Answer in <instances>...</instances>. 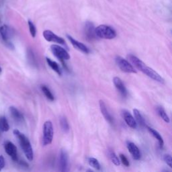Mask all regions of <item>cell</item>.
I'll use <instances>...</instances> for the list:
<instances>
[{"mask_svg": "<svg viewBox=\"0 0 172 172\" xmlns=\"http://www.w3.org/2000/svg\"><path fill=\"white\" fill-rule=\"evenodd\" d=\"M67 38L69 39V41H70L71 45H73V47L76 48V49H77L78 50H80L83 53H85V54H88V53H90L89 48H88L84 44L81 43L78 41L75 40V39H74L73 38V37L71 36L70 35H68V34L67 35Z\"/></svg>", "mask_w": 172, "mask_h": 172, "instance_id": "11", "label": "cell"}, {"mask_svg": "<svg viewBox=\"0 0 172 172\" xmlns=\"http://www.w3.org/2000/svg\"><path fill=\"white\" fill-rule=\"evenodd\" d=\"M60 124H61L63 131L65 132H68L69 131V125L67 118L65 117H62L60 118Z\"/></svg>", "mask_w": 172, "mask_h": 172, "instance_id": "25", "label": "cell"}, {"mask_svg": "<svg viewBox=\"0 0 172 172\" xmlns=\"http://www.w3.org/2000/svg\"><path fill=\"white\" fill-rule=\"evenodd\" d=\"M28 26H29V30H30V32H31V36L34 38V37L36 36V27L34 24L32 23V22H31V20H28Z\"/></svg>", "mask_w": 172, "mask_h": 172, "instance_id": "27", "label": "cell"}, {"mask_svg": "<svg viewBox=\"0 0 172 172\" xmlns=\"http://www.w3.org/2000/svg\"><path fill=\"white\" fill-rule=\"evenodd\" d=\"M88 162H89L90 166L92 167L93 168L96 169L97 170H100V164L98 160L96 159V158L90 157L89 159H88Z\"/></svg>", "mask_w": 172, "mask_h": 172, "instance_id": "26", "label": "cell"}, {"mask_svg": "<svg viewBox=\"0 0 172 172\" xmlns=\"http://www.w3.org/2000/svg\"><path fill=\"white\" fill-rule=\"evenodd\" d=\"M43 36L45 38V40L47 41L48 42L59 43V45H65V41L63 38L56 35L52 31H48V30H46V31L43 32Z\"/></svg>", "mask_w": 172, "mask_h": 172, "instance_id": "9", "label": "cell"}, {"mask_svg": "<svg viewBox=\"0 0 172 172\" xmlns=\"http://www.w3.org/2000/svg\"><path fill=\"white\" fill-rule=\"evenodd\" d=\"M46 63H47V64L48 65V66H49L53 71H55L58 75H61V70L60 69V67L57 63L52 61L50 59L47 57L46 58Z\"/></svg>", "mask_w": 172, "mask_h": 172, "instance_id": "20", "label": "cell"}, {"mask_svg": "<svg viewBox=\"0 0 172 172\" xmlns=\"http://www.w3.org/2000/svg\"><path fill=\"white\" fill-rule=\"evenodd\" d=\"M120 161H122V164L124 165V166L129 167L130 166V163H129V160H128V159L126 157V156H125L124 155L120 154Z\"/></svg>", "mask_w": 172, "mask_h": 172, "instance_id": "29", "label": "cell"}, {"mask_svg": "<svg viewBox=\"0 0 172 172\" xmlns=\"http://www.w3.org/2000/svg\"><path fill=\"white\" fill-rule=\"evenodd\" d=\"M53 136H54V129L53 123L49 120L46 121L43 126V145L46 146L52 143Z\"/></svg>", "mask_w": 172, "mask_h": 172, "instance_id": "4", "label": "cell"}, {"mask_svg": "<svg viewBox=\"0 0 172 172\" xmlns=\"http://www.w3.org/2000/svg\"><path fill=\"white\" fill-rule=\"evenodd\" d=\"M122 117L124 118L125 122L129 127L132 129H136L137 127V124L134 120V118L132 117V115L128 110H122Z\"/></svg>", "mask_w": 172, "mask_h": 172, "instance_id": "14", "label": "cell"}, {"mask_svg": "<svg viewBox=\"0 0 172 172\" xmlns=\"http://www.w3.org/2000/svg\"><path fill=\"white\" fill-rule=\"evenodd\" d=\"M163 160L166 163L167 166H168L169 167H172L171 166V163H172V159H171V156L169 154H166L164 155L163 156Z\"/></svg>", "mask_w": 172, "mask_h": 172, "instance_id": "28", "label": "cell"}, {"mask_svg": "<svg viewBox=\"0 0 172 172\" xmlns=\"http://www.w3.org/2000/svg\"><path fill=\"white\" fill-rule=\"evenodd\" d=\"M0 34H1L2 39L5 42L8 47L11 48V49L14 48V46L12 45V44L10 41V38H11L12 33H11V31L8 26L4 25L1 27H0Z\"/></svg>", "mask_w": 172, "mask_h": 172, "instance_id": "7", "label": "cell"}, {"mask_svg": "<svg viewBox=\"0 0 172 172\" xmlns=\"http://www.w3.org/2000/svg\"><path fill=\"white\" fill-rule=\"evenodd\" d=\"M94 25L90 22H87L85 23L84 28V34L85 38L89 41H94L96 40L97 36L95 32Z\"/></svg>", "mask_w": 172, "mask_h": 172, "instance_id": "8", "label": "cell"}, {"mask_svg": "<svg viewBox=\"0 0 172 172\" xmlns=\"http://www.w3.org/2000/svg\"><path fill=\"white\" fill-rule=\"evenodd\" d=\"M14 135L17 137L18 141H19L20 147L22 148L23 152L24 153L28 160L30 161H32L34 158V153L31 144L30 143L28 139L17 129L14 131Z\"/></svg>", "mask_w": 172, "mask_h": 172, "instance_id": "2", "label": "cell"}, {"mask_svg": "<svg viewBox=\"0 0 172 172\" xmlns=\"http://www.w3.org/2000/svg\"><path fill=\"white\" fill-rule=\"evenodd\" d=\"M118 67L120 69V70L127 73H136L137 71L133 65L130 63L127 60L124 59L120 56H117L115 59Z\"/></svg>", "mask_w": 172, "mask_h": 172, "instance_id": "5", "label": "cell"}, {"mask_svg": "<svg viewBox=\"0 0 172 172\" xmlns=\"http://www.w3.org/2000/svg\"><path fill=\"white\" fill-rule=\"evenodd\" d=\"M127 149L134 160H139L141 157V151L135 144L132 142H127Z\"/></svg>", "mask_w": 172, "mask_h": 172, "instance_id": "13", "label": "cell"}, {"mask_svg": "<svg viewBox=\"0 0 172 172\" xmlns=\"http://www.w3.org/2000/svg\"><path fill=\"white\" fill-rule=\"evenodd\" d=\"M10 112L11 117L13 118V119L17 122H23L24 121V116L22 115V114L18 110L17 108H15L14 106H11L10 108Z\"/></svg>", "mask_w": 172, "mask_h": 172, "instance_id": "17", "label": "cell"}, {"mask_svg": "<svg viewBox=\"0 0 172 172\" xmlns=\"http://www.w3.org/2000/svg\"><path fill=\"white\" fill-rule=\"evenodd\" d=\"M100 111L103 115V117L105 118L107 122H108L110 124H112L114 123V119L110 114L109 113L108 110H107L106 106L105 103H104L103 100H100Z\"/></svg>", "mask_w": 172, "mask_h": 172, "instance_id": "16", "label": "cell"}, {"mask_svg": "<svg viewBox=\"0 0 172 172\" xmlns=\"http://www.w3.org/2000/svg\"><path fill=\"white\" fill-rule=\"evenodd\" d=\"M147 128L148 131H149L150 133L152 135L157 139L158 142H159L160 148H162L163 147L164 141H163V138H162V136H161V134H160L159 132L156 131V130L153 129V128H151V127H147Z\"/></svg>", "mask_w": 172, "mask_h": 172, "instance_id": "19", "label": "cell"}, {"mask_svg": "<svg viewBox=\"0 0 172 172\" xmlns=\"http://www.w3.org/2000/svg\"><path fill=\"white\" fill-rule=\"evenodd\" d=\"M68 167V155L65 150L61 149L59 156V169L61 171H67Z\"/></svg>", "mask_w": 172, "mask_h": 172, "instance_id": "12", "label": "cell"}, {"mask_svg": "<svg viewBox=\"0 0 172 172\" xmlns=\"http://www.w3.org/2000/svg\"><path fill=\"white\" fill-rule=\"evenodd\" d=\"M4 148L8 155H10L13 161H18V154H17V148H16L14 144H13L10 141H6L4 143Z\"/></svg>", "mask_w": 172, "mask_h": 172, "instance_id": "10", "label": "cell"}, {"mask_svg": "<svg viewBox=\"0 0 172 172\" xmlns=\"http://www.w3.org/2000/svg\"><path fill=\"white\" fill-rule=\"evenodd\" d=\"M128 59L131 61V63L133 65V67H135L138 70L143 72L144 74L148 76L149 77L151 78L152 80L157 81L159 83H164V80L162 77L159 75L157 72L153 70L152 68L146 65L145 63L139 59L138 57L133 55H129L127 56Z\"/></svg>", "mask_w": 172, "mask_h": 172, "instance_id": "1", "label": "cell"}, {"mask_svg": "<svg viewBox=\"0 0 172 172\" xmlns=\"http://www.w3.org/2000/svg\"><path fill=\"white\" fill-rule=\"evenodd\" d=\"M5 159H4V157L2 155H0V171L2 169H4V167H5Z\"/></svg>", "mask_w": 172, "mask_h": 172, "instance_id": "30", "label": "cell"}, {"mask_svg": "<svg viewBox=\"0 0 172 172\" xmlns=\"http://www.w3.org/2000/svg\"><path fill=\"white\" fill-rule=\"evenodd\" d=\"M108 155H109V157H110V159L111 160V161L112 162V163H114L115 165V166H120V161L119 159H118V157H117V155H116V153H114L113 150L110 149L108 151Z\"/></svg>", "mask_w": 172, "mask_h": 172, "instance_id": "24", "label": "cell"}, {"mask_svg": "<svg viewBox=\"0 0 172 172\" xmlns=\"http://www.w3.org/2000/svg\"><path fill=\"white\" fill-rule=\"evenodd\" d=\"M41 90L43 92V94H45V96L46 97V98L49 100L50 101H54L55 97L52 94V92H50V90L46 87V85H41Z\"/></svg>", "mask_w": 172, "mask_h": 172, "instance_id": "23", "label": "cell"}, {"mask_svg": "<svg viewBox=\"0 0 172 172\" xmlns=\"http://www.w3.org/2000/svg\"><path fill=\"white\" fill-rule=\"evenodd\" d=\"M157 111L158 114L159 115V117H161L165 122H167V123H169V122H170V120H169L168 115L167 114L166 111H165V110L162 108V107H161V106L157 107Z\"/></svg>", "mask_w": 172, "mask_h": 172, "instance_id": "22", "label": "cell"}, {"mask_svg": "<svg viewBox=\"0 0 172 172\" xmlns=\"http://www.w3.org/2000/svg\"><path fill=\"white\" fill-rule=\"evenodd\" d=\"M0 129L3 132H7L10 129V125L5 117H0Z\"/></svg>", "mask_w": 172, "mask_h": 172, "instance_id": "21", "label": "cell"}, {"mask_svg": "<svg viewBox=\"0 0 172 172\" xmlns=\"http://www.w3.org/2000/svg\"><path fill=\"white\" fill-rule=\"evenodd\" d=\"M1 71H2V70H1V67H0V73H1Z\"/></svg>", "mask_w": 172, "mask_h": 172, "instance_id": "31", "label": "cell"}, {"mask_svg": "<svg viewBox=\"0 0 172 172\" xmlns=\"http://www.w3.org/2000/svg\"><path fill=\"white\" fill-rule=\"evenodd\" d=\"M50 50L52 51L53 54L58 59L60 60L61 62L70 59V55H69L68 52H67L64 48L61 47V46H60L59 45H51Z\"/></svg>", "mask_w": 172, "mask_h": 172, "instance_id": "6", "label": "cell"}, {"mask_svg": "<svg viewBox=\"0 0 172 172\" xmlns=\"http://www.w3.org/2000/svg\"><path fill=\"white\" fill-rule=\"evenodd\" d=\"M95 32H96V36L100 38L111 40L117 36V32L114 30L107 25L98 26L95 28Z\"/></svg>", "mask_w": 172, "mask_h": 172, "instance_id": "3", "label": "cell"}, {"mask_svg": "<svg viewBox=\"0 0 172 172\" xmlns=\"http://www.w3.org/2000/svg\"><path fill=\"white\" fill-rule=\"evenodd\" d=\"M133 114H134V120H135L136 124H139V126H140L142 128L145 127L146 124H145V120H144L143 117H142V115H141V114L140 113V112L137 110V109H134V110H133Z\"/></svg>", "mask_w": 172, "mask_h": 172, "instance_id": "18", "label": "cell"}, {"mask_svg": "<svg viewBox=\"0 0 172 172\" xmlns=\"http://www.w3.org/2000/svg\"><path fill=\"white\" fill-rule=\"evenodd\" d=\"M113 83L118 91L122 95V96L126 97L128 94L127 88L124 85V83H123L122 81L120 80V78L118 77H114L113 78Z\"/></svg>", "mask_w": 172, "mask_h": 172, "instance_id": "15", "label": "cell"}]
</instances>
